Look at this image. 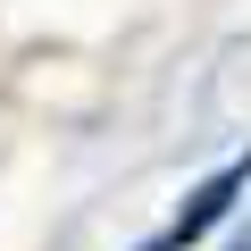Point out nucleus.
Returning a JSON list of instances; mask_svg holds the SVG:
<instances>
[{
    "instance_id": "nucleus-1",
    "label": "nucleus",
    "mask_w": 251,
    "mask_h": 251,
    "mask_svg": "<svg viewBox=\"0 0 251 251\" xmlns=\"http://www.w3.org/2000/svg\"><path fill=\"white\" fill-rule=\"evenodd\" d=\"M243 184H251V159H234V168H218V176H209V184H201V193H193V201H184V209L168 218V234H151L143 251H184V243H201V234H209V226L226 218V201H234Z\"/></svg>"
}]
</instances>
